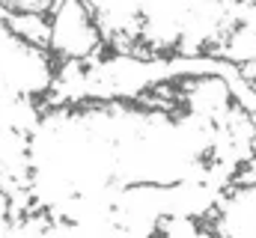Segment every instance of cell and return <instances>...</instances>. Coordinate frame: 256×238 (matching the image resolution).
<instances>
[{
  "label": "cell",
  "mask_w": 256,
  "mask_h": 238,
  "mask_svg": "<svg viewBox=\"0 0 256 238\" xmlns=\"http://www.w3.org/2000/svg\"><path fill=\"white\" fill-rule=\"evenodd\" d=\"M6 30L24 42V45H33V48H51L54 42V24H51V15H42V12H18L12 9L9 18H6Z\"/></svg>",
  "instance_id": "cell-1"
}]
</instances>
